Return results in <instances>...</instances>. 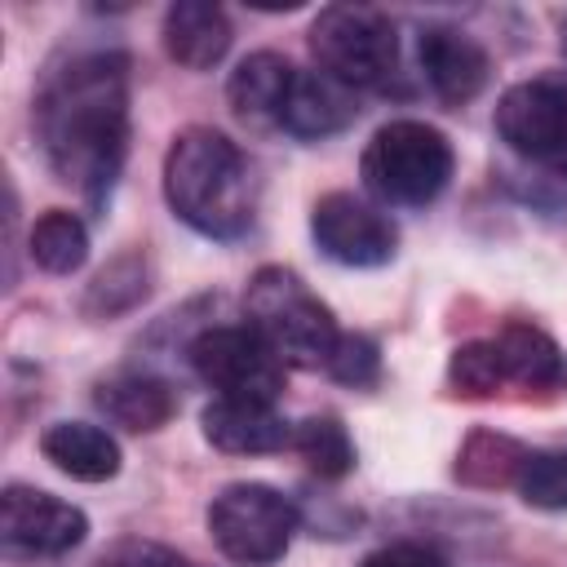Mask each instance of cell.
<instances>
[{"instance_id":"cell-1","label":"cell","mask_w":567,"mask_h":567,"mask_svg":"<svg viewBox=\"0 0 567 567\" xmlns=\"http://www.w3.org/2000/svg\"><path fill=\"white\" fill-rule=\"evenodd\" d=\"M35 133L58 182L102 213L128 155V58L84 49L53 62L35 93Z\"/></svg>"},{"instance_id":"cell-2","label":"cell","mask_w":567,"mask_h":567,"mask_svg":"<svg viewBox=\"0 0 567 567\" xmlns=\"http://www.w3.org/2000/svg\"><path fill=\"white\" fill-rule=\"evenodd\" d=\"M168 208L208 239H239L257 213V177L248 155L217 128H182L164 155Z\"/></svg>"},{"instance_id":"cell-3","label":"cell","mask_w":567,"mask_h":567,"mask_svg":"<svg viewBox=\"0 0 567 567\" xmlns=\"http://www.w3.org/2000/svg\"><path fill=\"white\" fill-rule=\"evenodd\" d=\"M248 328L288 363V368H328V354L341 337L332 310L306 288L288 266H261L244 288Z\"/></svg>"},{"instance_id":"cell-4","label":"cell","mask_w":567,"mask_h":567,"mask_svg":"<svg viewBox=\"0 0 567 567\" xmlns=\"http://www.w3.org/2000/svg\"><path fill=\"white\" fill-rule=\"evenodd\" d=\"M456 155L452 142L425 120H390L372 133L359 159L368 195L390 208H425L452 182Z\"/></svg>"},{"instance_id":"cell-5","label":"cell","mask_w":567,"mask_h":567,"mask_svg":"<svg viewBox=\"0 0 567 567\" xmlns=\"http://www.w3.org/2000/svg\"><path fill=\"white\" fill-rule=\"evenodd\" d=\"M310 53L346 89H390L399 80V31L372 4H328L310 22Z\"/></svg>"},{"instance_id":"cell-6","label":"cell","mask_w":567,"mask_h":567,"mask_svg":"<svg viewBox=\"0 0 567 567\" xmlns=\"http://www.w3.org/2000/svg\"><path fill=\"white\" fill-rule=\"evenodd\" d=\"M208 532L230 563L270 567L292 545L297 505L270 483H230L208 505Z\"/></svg>"},{"instance_id":"cell-7","label":"cell","mask_w":567,"mask_h":567,"mask_svg":"<svg viewBox=\"0 0 567 567\" xmlns=\"http://www.w3.org/2000/svg\"><path fill=\"white\" fill-rule=\"evenodd\" d=\"M195 377L217 390V399H252L275 403L288 377V363L248 328V323H217L190 341Z\"/></svg>"},{"instance_id":"cell-8","label":"cell","mask_w":567,"mask_h":567,"mask_svg":"<svg viewBox=\"0 0 567 567\" xmlns=\"http://www.w3.org/2000/svg\"><path fill=\"white\" fill-rule=\"evenodd\" d=\"M496 133L514 155L567 177V80L540 75L505 89L496 102Z\"/></svg>"},{"instance_id":"cell-9","label":"cell","mask_w":567,"mask_h":567,"mask_svg":"<svg viewBox=\"0 0 567 567\" xmlns=\"http://www.w3.org/2000/svg\"><path fill=\"white\" fill-rule=\"evenodd\" d=\"M89 536V518L80 505L27 487V483H9L0 496V540L4 554L13 558H62L71 554L80 540Z\"/></svg>"},{"instance_id":"cell-10","label":"cell","mask_w":567,"mask_h":567,"mask_svg":"<svg viewBox=\"0 0 567 567\" xmlns=\"http://www.w3.org/2000/svg\"><path fill=\"white\" fill-rule=\"evenodd\" d=\"M310 235L323 257H332L337 266H354V270L385 266L399 248L394 221L377 204L350 190H332L310 208Z\"/></svg>"},{"instance_id":"cell-11","label":"cell","mask_w":567,"mask_h":567,"mask_svg":"<svg viewBox=\"0 0 567 567\" xmlns=\"http://www.w3.org/2000/svg\"><path fill=\"white\" fill-rule=\"evenodd\" d=\"M416 62H421V75L430 84V93L447 106H465L483 93L487 75H492V58L487 49L461 31V27H425L416 35Z\"/></svg>"},{"instance_id":"cell-12","label":"cell","mask_w":567,"mask_h":567,"mask_svg":"<svg viewBox=\"0 0 567 567\" xmlns=\"http://www.w3.org/2000/svg\"><path fill=\"white\" fill-rule=\"evenodd\" d=\"M199 425L204 439L230 456H261L292 443V425L275 412V403H252V399H213Z\"/></svg>"},{"instance_id":"cell-13","label":"cell","mask_w":567,"mask_h":567,"mask_svg":"<svg viewBox=\"0 0 567 567\" xmlns=\"http://www.w3.org/2000/svg\"><path fill=\"white\" fill-rule=\"evenodd\" d=\"M297 80V66L270 49L261 53H248L230 80H226V102H230V115L248 128H279L284 120V102H288V89Z\"/></svg>"},{"instance_id":"cell-14","label":"cell","mask_w":567,"mask_h":567,"mask_svg":"<svg viewBox=\"0 0 567 567\" xmlns=\"http://www.w3.org/2000/svg\"><path fill=\"white\" fill-rule=\"evenodd\" d=\"M164 53L186 71H208L230 49V18L213 0H177L164 13Z\"/></svg>"},{"instance_id":"cell-15","label":"cell","mask_w":567,"mask_h":567,"mask_svg":"<svg viewBox=\"0 0 567 567\" xmlns=\"http://www.w3.org/2000/svg\"><path fill=\"white\" fill-rule=\"evenodd\" d=\"M354 115H359L354 89H346L341 80H332L323 71H297V80L288 89V102H284L279 128L292 133V137L319 142V137L341 133Z\"/></svg>"},{"instance_id":"cell-16","label":"cell","mask_w":567,"mask_h":567,"mask_svg":"<svg viewBox=\"0 0 567 567\" xmlns=\"http://www.w3.org/2000/svg\"><path fill=\"white\" fill-rule=\"evenodd\" d=\"M40 452L80 483H106L120 474V443L89 421H53L40 434Z\"/></svg>"},{"instance_id":"cell-17","label":"cell","mask_w":567,"mask_h":567,"mask_svg":"<svg viewBox=\"0 0 567 567\" xmlns=\"http://www.w3.org/2000/svg\"><path fill=\"white\" fill-rule=\"evenodd\" d=\"M93 403L102 408L106 421H115V425H124V430H133V434L159 430V425H168L173 412H177V394L168 390V381L146 377V372H124V377L97 381Z\"/></svg>"},{"instance_id":"cell-18","label":"cell","mask_w":567,"mask_h":567,"mask_svg":"<svg viewBox=\"0 0 567 567\" xmlns=\"http://www.w3.org/2000/svg\"><path fill=\"white\" fill-rule=\"evenodd\" d=\"M501 363H505V381L523 385V390H545L563 377V354L554 346L549 332H540L536 323H505L496 337Z\"/></svg>"},{"instance_id":"cell-19","label":"cell","mask_w":567,"mask_h":567,"mask_svg":"<svg viewBox=\"0 0 567 567\" xmlns=\"http://www.w3.org/2000/svg\"><path fill=\"white\" fill-rule=\"evenodd\" d=\"M31 261L49 275H75L89 261V230L75 213L66 208H49L35 217L31 226Z\"/></svg>"},{"instance_id":"cell-20","label":"cell","mask_w":567,"mask_h":567,"mask_svg":"<svg viewBox=\"0 0 567 567\" xmlns=\"http://www.w3.org/2000/svg\"><path fill=\"white\" fill-rule=\"evenodd\" d=\"M319 478H346L354 470V443L346 434V425L337 416H306L292 425V443H288Z\"/></svg>"},{"instance_id":"cell-21","label":"cell","mask_w":567,"mask_h":567,"mask_svg":"<svg viewBox=\"0 0 567 567\" xmlns=\"http://www.w3.org/2000/svg\"><path fill=\"white\" fill-rule=\"evenodd\" d=\"M523 456H527V447H518L514 439L492 434V430H478V434H470V443L461 447V456H456V474H461L465 483H478V487L514 483Z\"/></svg>"},{"instance_id":"cell-22","label":"cell","mask_w":567,"mask_h":567,"mask_svg":"<svg viewBox=\"0 0 567 567\" xmlns=\"http://www.w3.org/2000/svg\"><path fill=\"white\" fill-rule=\"evenodd\" d=\"M447 385H452L456 394H470V399H483V394H496L501 385H509L496 341L483 337V341L456 346L452 359H447Z\"/></svg>"},{"instance_id":"cell-23","label":"cell","mask_w":567,"mask_h":567,"mask_svg":"<svg viewBox=\"0 0 567 567\" xmlns=\"http://www.w3.org/2000/svg\"><path fill=\"white\" fill-rule=\"evenodd\" d=\"M514 487L532 509H567V452H527Z\"/></svg>"},{"instance_id":"cell-24","label":"cell","mask_w":567,"mask_h":567,"mask_svg":"<svg viewBox=\"0 0 567 567\" xmlns=\"http://www.w3.org/2000/svg\"><path fill=\"white\" fill-rule=\"evenodd\" d=\"M142 297H146V270H142V261L137 257H120L115 266H106L93 279V288L84 297V310L89 315H115V310H128Z\"/></svg>"},{"instance_id":"cell-25","label":"cell","mask_w":567,"mask_h":567,"mask_svg":"<svg viewBox=\"0 0 567 567\" xmlns=\"http://www.w3.org/2000/svg\"><path fill=\"white\" fill-rule=\"evenodd\" d=\"M332 381H341V385H372L377 381V372H381V350H377V341L372 337H363V332H341L337 337V346H332V354H328V368H323Z\"/></svg>"},{"instance_id":"cell-26","label":"cell","mask_w":567,"mask_h":567,"mask_svg":"<svg viewBox=\"0 0 567 567\" xmlns=\"http://www.w3.org/2000/svg\"><path fill=\"white\" fill-rule=\"evenodd\" d=\"M93 567H199V563H190L177 549H164L155 540H124L111 554H102Z\"/></svg>"},{"instance_id":"cell-27","label":"cell","mask_w":567,"mask_h":567,"mask_svg":"<svg viewBox=\"0 0 567 567\" xmlns=\"http://www.w3.org/2000/svg\"><path fill=\"white\" fill-rule=\"evenodd\" d=\"M363 567H447V563L425 545H385V549L368 554Z\"/></svg>"},{"instance_id":"cell-28","label":"cell","mask_w":567,"mask_h":567,"mask_svg":"<svg viewBox=\"0 0 567 567\" xmlns=\"http://www.w3.org/2000/svg\"><path fill=\"white\" fill-rule=\"evenodd\" d=\"M558 31H563V53H567V13H563V22H558Z\"/></svg>"}]
</instances>
